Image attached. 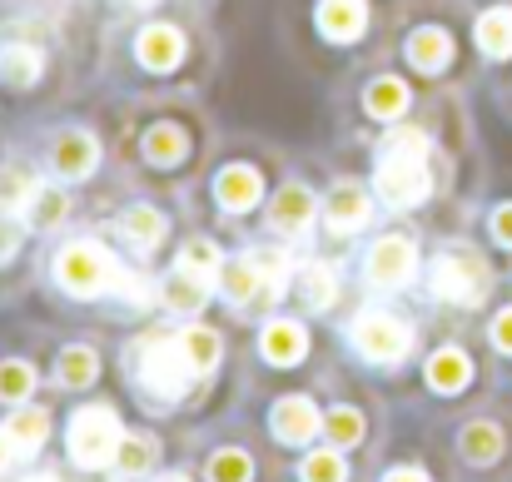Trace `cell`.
Masks as SVG:
<instances>
[{"label": "cell", "mask_w": 512, "mask_h": 482, "mask_svg": "<svg viewBox=\"0 0 512 482\" xmlns=\"http://www.w3.org/2000/svg\"><path fill=\"white\" fill-rule=\"evenodd\" d=\"M468 378H473V363H468V353H458V348H443V353H433V358H428V383H433L438 393H458Z\"/></svg>", "instance_id": "22"}, {"label": "cell", "mask_w": 512, "mask_h": 482, "mask_svg": "<svg viewBox=\"0 0 512 482\" xmlns=\"http://www.w3.org/2000/svg\"><path fill=\"white\" fill-rule=\"evenodd\" d=\"M0 80L5 85H35L40 80V50H30V45H10V50H0Z\"/></svg>", "instance_id": "26"}, {"label": "cell", "mask_w": 512, "mask_h": 482, "mask_svg": "<svg viewBox=\"0 0 512 482\" xmlns=\"http://www.w3.org/2000/svg\"><path fill=\"white\" fill-rule=\"evenodd\" d=\"M493 343H498L503 353H512V309L498 314V323H493Z\"/></svg>", "instance_id": "40"}, {"label": "cell", "mask_w": 512, "mask_h": 482, "mask_svg": "<svg viewBox=\"0 0 512 482\" xmlns=\"http://www.w3.org/2000/svg\"><path fill=\"white\" fill-rule=\"evenodd\" d=\"M20 249V224H10V219H0V259H10Z\"/></svg>", "instance_id": "39"}, {"label": "cell", "mask_w": 512, "mask_h": 482, "mask_svg": "<svg viewBox=\"0 0 512 482\" xmlns=\"http://www.w3.org/2000/svg\"><path fill=\"white\" fill-rule=\"evenodd\" d=\"M348 333H353V348H358L363 358H373V363H393V358H403V353L413 348L408 323L388 319V314H358Z\"/></svg>", "instance_id": "5"}, {"label": "cell", "mask_w": 512, "mask_h": 482, "mask_svg": "<svg viewBox=\"0 0 512 482\" xmlns=\"http://www.w3.org/2000/svg\"><path fill=\"white\" fill-rule=\"evenodd\" d=\"M269 428H274L279 443H309L324 428V418H319V408L309 398H279L274 413H269Z\"/></svg>", "instance_id": "8"}, {"label": "cell", "mask_w": 512, "mask_h": 482, "mask_svg": "<svg viewBox=\"0 0 512 482\" xmlns=\"http://www.w3.org/2000/svg\"><path fill=\"white\" fill-rule=\"evenodd\" d=\"M204 294H209V289H204L199 279H189L184 269H179L174 279H165V304H170V309H199Z\"/></svg>", "instance_id": "33"}, {"label": "cell", "mask_w": 512, "mask_h": 482, "mask_svg": "<svg viewBox=\"0 0 512 482\" xmlns=\"http://www.w3.org/2000/svg\"><path fill=\"white\" fill-rule=\"evenodd\" d=\"M363 105H368V115H378V120H398V115L408 110V85L393 80V75H383V80L368 85Z\"/></svg>", "instance_id": "23"}, {"label": "cell", "mask_w": 512, "mask_h": 482, "mask_svg": "<svg viewBox=\"0 0 512 482\" xmlns=\"http://www.w3.org/2000/svg\"><path fill=\"white\" fill-rule=\"evenodd\" d=\"M219 264H224V259H219V249H214L209 239H189V244L179 249V269H184L189 279H199L204 289H209V284H214V279L224 274Z\"/></svg>", "instance_id": "24"}, {"label": "cell", "mask_w": 512, "mask_h": 482, "mask_svg": "<svg viewBox=\"0 0 512 482\" xmlns=\"http://www.w3.org/2000/svg\"><path fill=\"white\" fill-rule=\"evenodd\" d=\"M135 50H140V65L145 70H174L184 60V35L174 25H145Z\"/></svg>", "instance_id": "11"}, {"label": "cell", "mask_w": 512, "mask_h": 482, "mask_svg": "<svg viewBox=\"0 0 512 482\" xmlns=\"http://www.w3.org/2000/svg\"><path fill=\"white\" fill-rule=\"evenodd\" d=\"M214 194H219V204H224V209L244 214V209H254V204H259V174H254L249 164H229V169L219 174Z\"/></svg>", "instance_id": "15"}, {"label": "cell", "mask_w": 512, "mask_h": 482, "mask_svg": "<svg viewBox=\"0 0 512 482\" xmlns=\"http://www.w3.org/2000/svg\"><path fill=\"white\" fill-rule=\"evenodd\" d=\"M0 433H5V443H10L15 453H35V448L45 443V433H50V418H45L40 408H20V413H10V423H5Z\"/></svg>", "instance_id": "20"}, {"label": "cell", "mask_w": 512, "mask_h": 482, "mask_svg": "<svg viewBox=\"0 0 512 482\" xmlns=\"http://www.w3.org/2000/svg\"><path fill=\"white\" fill-rule=\"evenodd\" d=\"M249 478H254V463H249L244 453L224 448V453L209 458V482H249Z\"/></svg>", "instance_id": "32"}, {"label": "cell", "mask_w": 512, "mask_h": 482, "mask_svg": "<svg viewBox=\"0 0 512 482\" xmlns=\"http://www.w3.org/2000/svg\"><path fill=\"white\" fill-rule=\"evenodd\" d=\"M10 453H15V448H10V443H5V433H0V468L10 463Z\"/></svg>", "instance_id": "43"}, {"label": "cell", "mask_w": 512, "mask_h": 482, "mask_svg": "<svg viewBox=\"0 0 512 482\" xmlns=\"http://www.w3.org/2000/svg\"><path fill=\"white\" fill-rule=\"evenodd\" d=\"M219 279H224V294H229L234 304H254V299L274 294V284H269V274H264L259 254H254V259H229Z\"/></svg>", "instance_id": "10"}, {"label": "cell", "mask_w": 512, "mask_h": 482, "mask_svg": "<svg viewBox=\"0 0 512 482\" xmlns=\"http://www.w3.org/2000/svg\"><path fill=\"white\" fill-rule=\"evenodd\" d=\"M135 373L150 393L160 398H179L194 378V363L184 353V338H170V333H150L140 348H135Z\"/></svg>", "instance_id": "2"}, {"label": "cell", "mask_w": 512, "mask_h": 482, "mask_svg": "<svg viewBox=\"0 0 512 482\" xmlns=\"http://www.w3.org/2000/svg\"><path fill=\"white\" fill-rule=\"evenodd\" d=\"M120 453V423L110 408H80L70 418V458L80 468H110Z\"/></svg>", "instance_id": "3"}, {"label": "cell", "mask_w": 512, "mask_h": 482, "mask_svg": "<svg viewBox=\"0 0 512 482\" xmlns=\"http://www.w3.org/2000/svg\"><path fill=\"white\" fill-rule=\"evenodd\" d=\"M30 388H35V373H30V363H0V403H25L30 398Z\"/></svg>", "instance_id": "31"}, {"label": "cell", "mask_w": 512, "mask_h": 482, "mask_svg": "<svg viewBox=\"0 0 512 482\" xmlns=\"http://www.w3.org/2000/svg\"><path fill=\"white\" fill-rule=\"evenodd\" d=\"M324 219H329V229H358V224H368V194L358 189V184H339L334 194H329V204H324Z\"/></svg>", "instance_id": "17"}, {"label": "cell", "mask_w": 512, "mask_h": 482, "mask_svg": "<svg viewBox=\"0 0 512 482\" xmlns=\"http://www.w3.org/2000/svg\"><path fill=\"white\" fill-rule=\"evenodd\" d=\"M179 338H184V353H189L194 373H209V368L219 363V338H214L209 328H184Z\"/></svg>", "instance_id": "30"}, {"label": "cell", "mask_w": 512, "mask_h": 482, "mask_svg": "<svg viewBox=\"0 0 512 482\" xmlns=\"http://www.w3.org/2000/svg\"><path fill=\"white\" fill-rule=\"evenodd\" d=\"M363 25H368V10H363V0H319V30L329 35V40H358L363 35Z\"/></svg>", "instance_id": "12"}, {"label": "cell", "mask_w": 512, "mask_h": 482, "mask_svg": "<svg viewBox=\"0 0 512 482\" xmlns=\"http://www.w3.org/2000/svg\"><path fill=\"white\" fill-rule=\"evenodd\" d=\"M334 294H339V279H334L324 264H309V269L299 274V299H304L309 309H329Z\"/></svg>", "instance_id": "28"}, {"label": "cell", "mask_w": 512, "mask_h": 482, "mask_svg": "<svg viewBox=\"0 0 512 482\" xmlns=\"http://www.w3.org/2000/svg\"><path fill=\"white\" fill-rule=\"evenodd\" d=\"M35 174L25 169V164H5L0 169V209H25V204H35Z\"/></svg>", "instance_id": "27"}, {"label": "cell", "mask_w": 512, "mask_h": 482, "mask_svg": "<svg viewBox=\"0 0 512 482\" xmlns=\"http://www.w3.org/2000/svg\"><path fill=\"white\" fill-rule=\"evenodd\" d=\"M383 155H403V160H423L428 155V135L423 130H393L383 140Z\"/></svg>", "instance_id": "36"}, {"label": "cell", "mask_w": 512, "mask_h": 482, "mask_svg": "<svg viewBox=\"0 0 512 482\" xmlns=\"http://www.w3.org/2000/svg\"><path fill=\"white\" fill-rule=\"evenodd\" d=\"M55 274H60V284H65L70 294H105V289H120L125 299H145V284H140L135 274H120V264H115L100 244H90V239L65 244L60 259H55Z\"/></svg>", "instance_id": "1"}, {"label": "cell", "mask_w": 512, "mask_h": 482, "mask_svg": "<svg viewBox=\"0 0 512 482\" xmlns=\"http://www.w3.org/2000/svg\"><path fill=\"white\" fill-rule=\"evenodd\" d=\"M25 482H60L55 473H35V478H25Z\"/></svg>", "instance_id": "44"}, {"label": "cell", "mask_w": 512, "mask_h": 482, "mask_svg": "<svg viewBox=\"0 0 512 482\" xmlns=\"http://www.w3.org/2000/svg\"><path fill=\"white\" fill-rule=\"evenodd\" d=\"M60 214H65V194H45V189H40V194H35L30 219H35V224H55Z\"/></svg>", "instance_id": "38"}, {"label": "cell", "mask_w": 512, "mask_h": 482, "mask_svg": "<svg viewBox=\"0 0 512 482\" xmlns=\"http://www.w3.org/2000/svg\"><path fill=\"white\" fill-rule=\"evenodd\" d=\"M493 234H498V244L512 249V204H503V209L493 214Z\"/></svg>", "instance_id": "41"}, {"label": "cell", "mask_w": 512, "mask_h": 482, "mask_svg": "<svg viewBox=\"0 0 512 482\" xmlns=\"http://www.w3.org/2000/svg\"><path fill=\"white\" fill-rule=\"evenodd\" d=\"M383 482H428V473H423V468H393Z\"/></svg>", "instance_id": "42"}, {"label": "cell", "mask_w": 512, "mask_h": 482, "mask_svg": "<svg viewBox=\"0 0 512 482\" xmlns=\"http://www.w3.org/2000/svg\"><path fill=\"white\" fill-rule=\"evenodd\" d=\"M135 5H155V0H135Z\"/></svg>", "instance_id": "45"}, {"label": "cell", "mask_w": 512, "mask_h": 482, "mask_svg": "<svg viewBox=\"0 0 512 482\" xmlns=\"http://www.w3.org/2000/svg\"><path fill=\"white\" fill-rule=\"evenodd\" d=\"M478 45H483V55H493V60H508L512 55V10L508 5H493V10L478 15Z\"/></svg>", "instance_id": "19"}, {"label": "cell", "mask_w": 512, "mask_h": 482, "mask_svg": "<svg viewBox=\"0 0 512 482\" xmlns=\"http://www.w3.org/2000/svg\"><path fill=\"white\" fill-rule=\"evenodd\" d=\"M324 433H329V443L348 448V443H358V438H363V418H358L353 408H334V413L324 418Z\"/></svg>", "instance_id": "34"}, {"label": "cell", "mask_w": 512, "mask_h": 482, "mask_svg": "<svg viewBox=\"0 0 512 482\" xmlns=\"http://www.w3.org/2000/svg\"><path fill=\"white\" fill-rule=\"evenodd\" d=\"M95 373H100V358L90 348H65L60 353V383L65 388H85V383H95Z\"/></svg>", "instance_id": "29"}, {"label": "cell", "mask_w": 512, "mask_h": 482, "mask_svg": "<svg viewBox=\"0 0 512 482\" xmlns=\"http://www.w3.org/2000/svg\"><path fill=\"white\" fill-rule=\"evenodd\" d=\"M458 448H463V458H468V463L488 468V463H498V453H503V433H498V423L478 418V423H468V428H463Z\"/></svg>", "instance_id": "21"}, {"label": "cell", "mask_w": 512, "mask_h": 482, "mask_svg": "<svg viewBox=\"0 0 512 482\" xmlns=\"http://www.w3.org/2000/svg\"><path fill=\"white\" fill-rule=\"evenodd\" d=\"M264 358L269 363H279V368H289V363H299L304 353H309V333H304V323H289V319H274L264 328Z\"/></svg>", "instance_id": "13"}, {"label": "cell", "mask_w": 512, "mask_h": 482, "mask_svg": "<svg viewBox=\"0 0 512 482\" xmlns=\"http://www.w3.org/2000/svg\"><path fill=\"white\" fill-rule=\"evenodd\" d=\"M165 482H184V478H165Z\"/></svg>", "instance_id": "46"}, {"label": "cell", "mask_w": 512, "mask_h": 482, "mask_svg": "<svg viewBox=\"0 0 512 482\" xmlns=\"http://www.w3.org/2000/svg\"><path fill=\"white\" fill-rule=\"evenodd\" d=\"M428 189H433V179H428V164L423 160H403V155H383V160H378V194H383L393 209L423 204Z\"/></svg>", "instance_id": "6"}, {"label": "cell", "mask_w": 512, "mask_h": 482, "mask_svg": "<svg viewBox=\"0 0 512 482\" xmlns=\"http://www.w3.org/2000/svg\"><path fill=\"white\" fill-rule=\"evenodd\" d=\"M269 219H274V229H284V234H299V229L314 219V194H309L304 184H289V189H279V194H274V204H269Z\"/></svg>", "instance_id": "16"}, {"label": "cell", "mask_w": 512, "mask_h": 482, "mask_svg": "<svg viewBox=\"0 0 512 482\" xmlns=\"http://www.w3.org/2000/svg\"><path fill=\"white\" fill-rule=\"evenodd\" d=\"M50 164H55V174H60V179H85V174L100 164V145H95V135H85V130H65V135L50 145Z\"/></svg>", "instance_id": "9"}, {"label": "cell", "mask_w": 512, "mask_h": 482, "mask_svg": "<svg viewBox=\"0 0 512 482\" xmlns=\"http://www.w3.org/2000/svg\"><path fill=\"white\" fill-rule=\"evenodd\" d=\"M408 60L423 70V75H433V70H443L448 60H453V40H448V30H418V35H408Z\"/></svg>", "instance_id": "18"}, {"label": "cell", "mask_w": 512, "mask_h": 482, "mask_svg": "<svg viewBox=\"0 0 512 482\" xmlns=\"http://www.w3.org/2000/svg\"><path fill=\"white\" fill-rule=\"evenodd\" d=\"M120 234H125L130 249L150 254V249H160V239H165V214L150 209V204H135V209L120 214Z\"/></svg>", "instance_id": "14"}, {"label": "cell", "mask_w": 512, "mask_h": 482, "mask_svg": "<svg viewBox=\"0 0 512 482\" xmlns=\"http://www.w3.org/2000/svg\"><path fill=\"white\" fill-rule=\"evenodd\" d=\"M433 294L448 299V304H458V309L483 304V294H488V264H483L478 254H468V249L443 254V259L433 264Z\"/></svg>", "instance_id": "4"}, {"label": "cell", "mask_w": 512, "mask_h": 482, "mask_svg": "<svg viewBox=\"0 0 512 482\" xmlns=\"http://www.w3.org/2000/svg\"><path fill=\"white\" fill-rule=\"evenodd\" d=\"M189 155V140H184V130L179 125H155L150 135H145V160L160 164V169H170Z\"/></svg>", "instance_id": "25"}, {"label": "cell", "mask_w": 512, "mask_h": 482, "mask_svg": "<svg viewBox=\"0 0 512 482\" xmlns=\"http://www.w3.org/2000/svg\"><path fill=\"white\" fill-rule=\"evenodd\" d=\"M150 458H155V443L150 438H120V453H115V463H120V473H145L150 468Z\"/></svg>", "instance_id": "35"}, {"label": "cell", "mask_w": 512, "mask_h": 482, "mask_svg": "<svg viewBox=\"0 0 512 482\" xmlns=\"http://www.w3.org/2000/svg\"><path fill=\"white\" fill-rule=\"evenodd\" d=\"M304 482H343L339 453H309L304 458Z\"/></svg>", "instance_id": "37"}, {"label": "cell", "mask_w": 512, "mask_h": 482, "mask_svg": "<svg viewBox=\"0 0 512 482\" xmlns=\"http://www.w3.org/2000/svg\"><path fill=\"white\" fill-rule=\"evenodd\" d=\"M413 274H418V249H413V239L388 234V239H378V244L368 249V284H378V289H403V284H413Z\"/></svg>", "instance_id": "7"}]
</instances>
